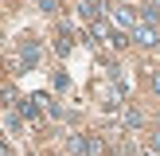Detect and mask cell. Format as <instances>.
I'll use <instances>...</instances> for the list:
<instances>
[{"mask_svg": "<svg viewBox=\"0 0 160 156\" xmlns=\"http://www.w3.org/2000/svg\"><path fill=\"white\" fill-rule=\"evenodd\" d=\"M133 43H141V47H156V27L141 20L137 27H133Z\"/></svg>", "mask_w": 160, "mask_h": 156, "instance_id": "obj_1", "label": "cell"}, {"mask_svg": "<svg viewBox=\"0 0 160 156\" xmlns=\"http://www.w3.org/2000/svg\"><path fill=\"white\" fill-rule=\"evenodd\" d=\"M78 20L98 23V20H102V4H98V0H78Z\"/></svg>", "mask_w": 160, "mask_h": 156, "instance_id": "obj_2", "label": "cell"}, {"mask_svg": "<svg viewBox=\"0 0 160 156\" xmlns=\"http://www.w3.org/2000/svg\"><path fill=\"white\" fill-rule=\"evenodd\" d=\"M113 20L125 23V27H137V23H141V12H137V8H129V4H121V8H113Z\"/></svg>", "mask_w": 160, "mask_h": 156, "instance_id": "obj_3", "label": "cell"}, {"mask_svg": "<svg viewBox=\"0 0 160 156\" xmlns=\"http://www.w3.org/2000/svg\"><path fill=\"white\" fill-rule=\"evenodd\" d=\"M35 62H39V47H35V43H28V47H23V55L16 59V70H31Z\"/></svg>", "mask_w": 160, "mask_h": 156, "instance_id": "obj_4", "label": "cell"}, {"mask_svg": "<svg viewBox=\"0 0 160 156\" xmlns=\"http://www.w3.org/2000/svg\"><path fill=\"white\" fill-rule=\"evenodd\" d=\"M82 156H106V140L102 137H82Z\"/></svg>", "mask_w": 160, "mask_h": 156, "instance_id": "obj_5", "label": "cell"}, {"mask_svg": "<svg viewBox=\"0 0 160 156\" xmlns=\"http://www.w3.org/2000/svg\"><path fill=\"white\" fill-rule=\"evenodd\" d=\"M90 31H94V35H98V39H102V43H106V47H109V43H113V35H117V31H113V27H109V23H106V20H98V23H90Z\"/></svg>", "mask_w": 160, "mask_h": 156, "instance_id": "obj_6", "label": "cell"}, {"mask_svg": "<svg viewBox=\"0 0 160 156\" xmlns=\"http://www.w3.org/2000/svg\"><path fill=\"white\" fill-rule=\"evenodd\" d=\"M125 125H129V129H141V125H145V113H141V109H125Z\"/></svg>", "mask_w": 160, "mask_h": 156, "instance_id": "obj_7", "label": "cell"}, {"mask_svg": "<svg viewBox=\"0 0 160 156\" xmlns=\"http://www.w3.org/2000/svg\"><path fill=\"white\" fill-rule=\"evenodd\" d=\"M39 8L43 12H59V0H39Z\"/></svg>", "mask_w": 160, "mask_h": 156, "instance_id": "obj_8", "label": "cell"}, {"mask_svg": "<svg viewBox=\"0 0 160 156\" xmlns=\"http://www.w3.org/2000/svg\"><path fill=\"white\" fill-rule=\"evenodd\" d=\"M152 90L160 94V70H152Z\"/></svg>", "mask_w": 160, "mask_h": 156, "instance_id": "obj_9", "label": "cell"}, {"mask_svg": "<svg viewBox=\"0 0 160 156\" xmlns=\"http://www.w3.org/2000/svg\"><path fill=\"white\" fill-rule=\"evenodd\" d=\"M152 148H160V129H156V133H152Z\"/></svg>", "mask_w": 160, "mask_h": 156, "instance_id": "obj_10", "label": "cell"}, {"mask_svg": "<svg viewBox=\"0 0 160 156\" xmlns=\"http://www.w3.org/2000/svg\"><path fill=\"white\" fill-rule=\"evenodd\" d=\"M141 156H156V152H141Z\"/></svg>", "mask_w": 160, "mask_h": 156, "instance_id": "obj_11", "label": "cell"}, {"mask_svg": "<svg viewBox=\"0 0 160 156\" xmlns=\"http://www.w3.org/2000/svg\"><path fill=\"white\" fill-rule=\"evenodd\" d=\"M4 156H12V152H8V148H4Z\"/></svg>", "mask_w": 160, "mask_h": 156, "instance_id": "obj_12", "label": "cell"}]
</instances>
